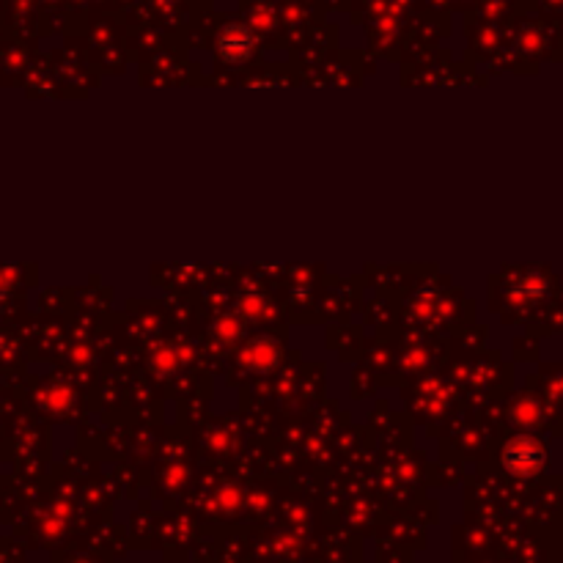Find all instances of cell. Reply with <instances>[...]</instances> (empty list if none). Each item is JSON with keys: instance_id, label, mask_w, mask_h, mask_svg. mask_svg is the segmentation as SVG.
I'll return each instance as SVG.
<instances>
[{"instance_id": "1", "label": "cell", "mask_w": 563, "mask_h": 563, "mask_svg": "<svg viewBox=\"0 0 563 563\" xmlns=\"http://www.w3.org/2000/svg\"><path fill=\"white\" fill-rule=\"evenodd\" d=\"M217 47H220V55L225 61H245L250 55V50H253V36H250L248 28L231 25V28L223 30Z\"/></svg>"}]
</instances>
